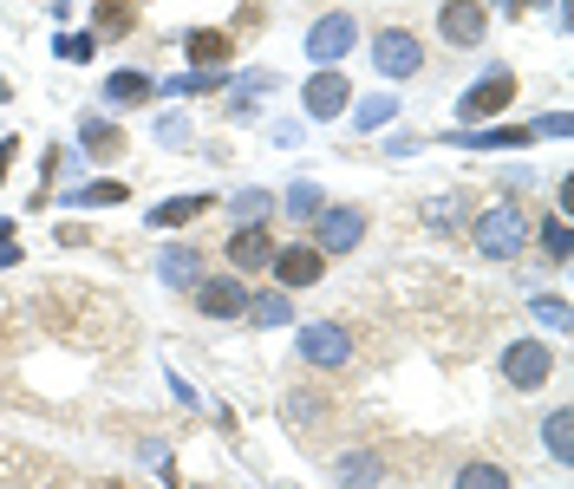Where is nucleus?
<instances>
[{"label": "nucleus", "instance_id": "29", "mask_svg": "<svg viewBox=\"0 0 574 489\" xmlns=\"http://www.w3.org/2000/svg\"><path fill=\"white\" fill-rule=\"evenodd\" d=\"M287 210L300 215V222H313V215H320V183H294V190H287Z\"/></svg>", "mask_w": 574, "mask_h": 489}, {"label": "nucleus", "instance_id": "14", "mask_svg": "<svg viewBox=\"0 0 574 489\" xmlns=\"http://www.w3.org/2000/svg\"><path fill=\"white\" fill-rule=\"evenodd\" d=\"M157 275H163V287H177V294H190V287L203 280V248H170V255L157 262Z\"/></svg>", "mask_w": 574, "mask_h": 489}, {"label": "nucleus", "instance_id": "25", "mask_svg": "<svg viewBox=\"0 0 574 489\" xmlns=\"http://www.w3.org/2000/svg\"><path fill=\"white\" fill-rule=\"evenodd\" d=\"M228 210H235V222H268V215H275V196H268V190H242V196H228Z\"/></svg>", "mask_w": 574, "mask_h": 489}, {"label": "nucleus", "instance_id": "31", "mask_svg": "<svg viewBox=\"0 0 574 489\" xmlns=\"http://www.w3.org/2000/svg\"><path fill=\"white\" fill-rule=\"evenodd\" d=\"M542 248H549V262H568V222H562V215L542 222Z\"/></svg>", "mask_w": 574, "mask_h": 489}, {"label": "nucleus", "instance_id": "35", "mask_svg": "<svg viewBox=\"0 0 574 489\" xmlns=\"http://www.w3.org/2000/svg\"><path fill=\"white\" fill-rule=\"evenodd\" d=\"M542 131H549V138H568V111H549V118L535 125V138H542Z\"/></svg>", "mask_w": 574, "mask_h": 489}, {"label": "nucleus", "instance_id": "9", "mask_svg": "<svg viewBox=\"0 0 574 489\" xmlns=\"http://www.w3.org/2000/svg\"><path fill=\"white\" fill-rule=\"evenodd\" d=\"M300 105H307V118H320V125H327V118H340V111L353 105V85H347L340 72H313V78H307V92H300Z\"/></svg>", "mask_w": 574, "mask_h": 489}, {"label": "nucleus", "instance_id": "21", "mask_svg": "<svg viewBox=\"0 0 574 489\" xmlns=\"http://www.w3.org/2000/svg\"><path fill=\"white\" fill-rule=\"evenodd\" d=\"M150 98V78L144 72H111L105 78V105H144Z\"/></svg>", "mask_w": 574, "mask_h": 489}, {"label": "nucleus", "instance_id": "38", "mask_svg": "<svg viewBox=\"0 0 574 489\" xmlns=\"http://www.w3.org/2000/svg\"><path fill=\"white\" fill-rule=\"evenodd\" d=\"M522 7H529V0H522Z\"/></svg>", "mask_w": 574, "mask_h": 489}, {"label": "nucleus", "instance_id": "8", "mask_svg": "<svg viewBox=\"0 0 574 489\" xmlns=\"http://www.w3.org/2000/svg\"><path fill=\"white\" fill-rule=\"evenodd\" d=\"M300 359L307 365H347L353 359V333L347 327H333V320H313V327H300Z\"/></svg>", "mask_w": 574, "mask_h": 489}, {"label": "nucleus", "instance_id": "28", "mask_svg": "<svg viewBox=\"0 0 574 489\" xmlns=\"http://www.w3.org/2000/svg\"><path fill=\"white\" fill-rule=\"evenodd\" d=\"M529 307H535V320H542V327H555V333H568V300H562V294H542V300H529Z\"/></svg>", "mask_w": 574, "mask_h": 489}, {"label": "nucleus", "instance_id": "20", "mask_svg": "<svg viewBox=\"0 0 574 489\" xmlns=\"http://www.w3.org/2000/svg\"><path fill=\"white\" fill-rule=\"evenodd\" d=\"M248 320H255V327H287V320H294V300H287L281 287H275V294H248Z\"/></svg>", "mask_w": 574, "mask_h": 489}, {"label": "nucleus", "instance_id": "18", "mask_svg": "<svg viewBox=\"0 0 574 489\" xmlns=\"http://www.w3.org/2000/svg\"><path fill=\"white\" fill-rule=\"evenodd\" d=\"M210 203H215V196H170V203L150 210V228H183V222H196Z\"/></svg>", "mask_w": 574, "mask_h": 489}, {"label": "nucleus", "instance_id": "1", "mask_svg": "<svg viewBox=\"0 0 574 489\" xmlns=\"http://www.w3.org/2000/svg\"><path fill=\"white\" fill-rule=\"evenodd\" d=\"M470 242H477L490 262H509V255L529 248V215L515 210V203H497V210H483L470 222Z\"/></svg>", "mask_w": 574, "mask_h": 489}, {"label": "nucleus", "instance_id": "32", "mask_svg": "<svg viewBox=\"0 0 574 489\" xmlns=\"http://www.w3.org/2000/svg\"><path fill=\"white\" fill-rule=\"evenodd\" d=\"M53 46H60V60H72V66L92 60V33H66V40H53Z\"/></svg>", "mask_w": 574, "mask_h": 489}, {"label": "nucleus", "instance_id": "33", "mask_svg": "<svg viewBox=\"0 0 574 489\" xmlns=\"http://www.w3.org/2000/svg\"><path fill=\"white\" fill-rule=\"evenodd\" d=\"M144 464H150V470H163V483L177 477V464H170V444H144Z\"/></svg>", "mask_w": 574, "mask_h": 489}, {"label": "nucleus", "instance_id": "26", "mask_svg": "<svg viewBox=\"0 0 574 489\" xmlns=\"http://www.w3.org/2000/svg\"><path fill=\"white\" fill-rule=\"evenodd\" d=\"M542 437H549V457H555V464H574V437H568V412H549V424H542Z\"/></svg>", "mask_w": 574, "mask_h": 489}, {"label": "nucleus", "instance_id": "24", "mask_svg": "<svg viewBox=\"0 0 574 489\" xmlns=\"http://www.w3.org/2000/svg\"><path fill=\"white\" fill-rule=\"evenodd\" d=\"M353 118H359V131L392 125V118H398V98H392V92H372V98H359V105H353Z\"/></svg>", "mask_w": 574, "mask_h": 489}, {"label": "nucleus", "instance_id": "34", "mask_svg": "<svg viewBox=\"0 0 574 489\" xmlns=\"http://www.w3.org/2000/svg\"><path fill=\"white\" fill-rule=\"evenodd\" d=\"M13 242H20V228L0 215V268H13V262H20V248H13Z\"/></svg>", "mask_w": 574, "mask_h": 489}, {"label": "nucleus", "instance_id": "16", "mask_svg": "<svg viewBox=\"0 0 574 489\" xmlns=\"http://www.w3.org/2000/svg\"><path fill=\"white\" fill-rule=\"evenodd\" d=\"M78 143H85V157H98V163H105V157H118V150H125V131H118V125H105V118H78Z\"/></svg>", "mask_w": 574, "mask_h": 489}, {"label": "nucleus", "instance_id": "4", "mask_svg": "<svg viewBox=\"0 0 574 489\" xmlns=\"http://www.w3.org/2000/svg\"><path fill=\"white\" fill-rule=\"evenodd\" d=\"M509 98H515V78L497 66V72H483V78L457 98V118H464V125H490L497 111H509Z\"/></svg>", "mask_w": 574, "mask_h": 489}, {"label": "nucleus", "instance_id": "27", "mask_svg": "<svg viewBox=\"0 0 574 489\" xmlns=\"http://www.w3.org/2000/svg\"><path fill=\"white\" fill-rule=\"evenodd\" d=\"M457 489H509V470H497V464H464Z\"/></svg>", "mask_w": 574, "mask_h": 489}, {"label": "nucleus", "instance_id": "6", "mask_svg": "<svg viewBox=\"0 0 574 489\" xmlns=\"http://www.w3.org/2000/svg\"><path fill=\"white\" fill-rule=\"evenodd\" d=\"M549 372H555V352L542 347V340H515V347H502V379H509L515 392H535Z\"/></svg>", "mask_w": 574, "mask_h": 489}, {"label": "nucleus", "instance_id": "7", "mask_svg": "<svg viewBox=\"0 0 574 489\" xmlns=\"http://www.w3.org/2000/svg\"><path fill=\"white\" fill-rule=\"evenodd\" d=\"M490 33V7L483 0H444V13H437V40H450V46H477Z\"/></svg>", "mask_w": 574, "mask_h": 489}, {"label": "nucleus", "instance_id": "15", "mask_svg": "<svg viewBox=\"0 0 574 489\" xmlns=\"http://www.w3.org/2000/svg\"><path fill=\"white\" fill-rule=\"evenodd\" d=\"M183 46H190V60H196V66H228V60H235V40H228V33H215V26L183 33Z\"/></svg>", "mask_w": 574, "mask_h": 489}, {"label": "nucleus", "instance_id": "19", "mask_svg": "<svg viewBox=\"0 0 574 489\" xmlns=\"http://www.w3.org/2000/svg\"><path fill=\"white\" fill-rule=\"evenodd\" d=\"M228 85V66H196V72H183V78H170L163 92L170 98H196V92H222Z\"/></svg>", "mask_w": 574, "mask_h": 489}, {"label": "nucleus", "instance_id": "36", "mask_svg": "<svg viewBox=\"0 0 574 489\" xmlns=\"http://www.w3.org/2000/svg\"><path fill=\"white\" fill-rule=\"evenodd\" d=\"M183 138V118H157V143H177Z\"/></svg>", "mask_w": 574, "mask_h": 489}, {"label": "nucleus", "instance_id": "17", "mask_svg": "<svg viewBox=\"0 0 574 489\" xmlns=\"http://www.w3.org/2000/svg\"><path fill=\"white\" fill-rule=\"evenodd\" d=\"M333 477H340V483H347V489H372V483H379V477H385V464H379L372 450H347V457L333 464Z\"/></svg>", "mask_w": 574, "mask_h": 489}, {"label": "nucleus", "instance_id": "13", "mask_svg": "<svg viewBox=\"0 0 574 489\" xmlns=\"http://www.w3.org/2000/svg\"><path fill=\"white\" fill-rule=\"evenodd\" d=\"M228 262H235V268H268V262H275V235H268V222H235V235H228Z\"/></svg>", "mask_w": 574, "mask_h": 489}, {"label": "nucleus", "instance_id": "5", "mask_svg": "<svg viewBox=\"0 0 574 489\" xmlns=\"http://www.w3.org/2000/svg\"><path fill=\"white\" fill-rule=\"evenodd\" d=\"M365 242V210H320L313 215V248L320 255H347V248H359Z\"/></svg>", "mask_w": 574, "mask_h": 489}, {"label": "nucleus", "instance_id": "3", "mask_svg": "<svg viewBox=\"0 0 574 489\" xmlns=\"http://www.w3.org/2000/svg\"><path fill=\"white\" fill-rule=\"evenodd\" d=\"M372 66L385 72V78H412V72L425 66V40L405 33V26H385V33H372Z\"/></svg>", "mask_w": 574, "mask_h": 489}, {"label": "nucleus", "instance_id": "11", "mask_svg": "<svg viewBox=\"0 0 574 489\" xmlns=\"http://www.w3.org/2000/svg\"><path fill=\"white\" fill-rule=\"evenodd\" d=\"M437 143H457V150H515V143H535V125H464V131H444Z\"/></svg>", "mask_w": 574, "mask_h": 489}, {"label": "nucleus", "instance_id": "10", "mask_svg": "<svg viewBox=\"0 0 574 489\" xmlns=\"http://www.w3.org/2000/svg\"><path fill=\"white\" fill-rule=\"evenodd\" d=\"M190 294H196V313H210V320H242V313H248V294H242V280H228V275L196 280Z\"/></svg>", "mask_w": 574, "mask_h": 489}, {"label": "nucleus", "instance_id": "12", "mask_svg": "<svg viewBox=\"0 0 574 489\" xmlns=\"http://www.w3.org/2000/svg\"><path fill=\"white\" fill-rule=\"evenodd\" d=\"M320 268H327V255H320L313 242H287V248H275V280H281V287H313Z\"/></svg>", "mask_w": 574, "mask_h": 489}, {"label": "nucleus", "instance_id": "22", "mask_svg": "<svg viewBox=\"0 0 574 489\" xmlns=\"http://www.w3.org/2000/svg\"><path fill=\"white\" fill-rule=\"evenodd\" d=\"M92 26L118 40V33H131V26H138V13H131V0H98V7H92Z\"/></svg>", "mask_w": 574, "mask_h": 489}, {"label": "nucleus", "instance_id": "30", "mask_svg": "<svg viewBox=\"0 0 574 489\" xmlns=\"http://www.w3.org/2000/svg\"><path fill=\"white\" fill-rule=\"evenodd\" d=\"M320 405H327V398H313V392H294V398H287V418H294V430H307V424L320 418Z\"/></svg>", "mask_w": 574, "mask_h": 489}, {"label": "nucleus", "instance_id": "2", "mask_svg": "<svg viewBox=\"0 0 574 489\" xmlns=\"http://www.w3.org/2000/svg\"><path fill=\"white\" fill-rule=\"evenodd\" d=\"M353 46H359V20L353 13H327V20L307 26V60H313V72L333 66V60H347Z\"/></svg>", "mask_w": 574, "mask_h": 489}, {"label": "nucleus", "instance_id": "23", "mask_svg": "<svg viewBox=\"0 0 574 489\" xmlns=\"http://www.w3.org/2000/svg\"><path fill=\"white\" fill-rule=\"evenodd\" d=\"M125 196H131V190L111 177V183H85V190H78V196H66V203H72V210H118Z\"/></svg>", "mask_w": 574, "mask_h": 489}, {"label": "nucleus", "instance_id": "37", "mask_svg": "<svg viewBox=\"0 0 574 489\" xmlns=\"http://www.w3.org/2000/svg\"><path fill=\"white\" fill-rule=\"evenodd\" d=\"M13 157H20V138H7V143H0V183H7V170H13Z\"/></svg>", "mask_w": 574, "mask_h": 489}]
</instances>
